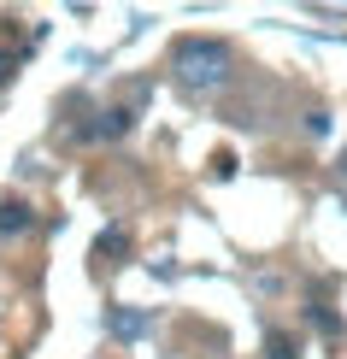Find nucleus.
Here are the masks:
<instances>
[{
    "mask_svg": "<svg viewBox=\"0 0 347 359\" xmlns=\"http://www.w3.org/2000/svg\"><path fill=\"white\" fill-rule=\"evenodd\" d=\"M177 77H183L189 88H224L230 83V48L224 41H183L177 48Z\"/></svg>",
    "mask_w": 347,
    "mask_h": 359,
    "instance_id": "f257e3e1",
    "label": "nucleus"
},
{
    "mask_svg": "<svg viewBox=\"0 0 347 359\" xmlns=\"http://www.w3.org/2000/svg\"><path fill=\"white\" fill-rule=\"evenodd\" d=\"M130 124H135V112H130V107H112V112H100V124H88L83 136H100V142H118V136H124Z\"/></svg>",
    "mask_w": 347,
    "mask_h": 359,
    "instance_id": "f03ea898",
    "label": "nucleus"
},
{
    "mask_svg": "<svg viewBox=\"0 0 347 359\" xmlns=\"http://www.w3.org/2000/svg\"><path fill=\"white\" fill-rule=\"evenodd\" d=\"M29 224H36V212H29L24 201H12V194H6V201H0V236H24Z\"/></svg>",
    "mask_w": 347,
    "mask_h": 359,
    "instance_id": "7ed1b4c3",
    "label": "nucleus"
},
{
    "mask_svg": "<svg viewBox=\"0 0 347 359\" xmlns=\"http://www.w3.org/2000/svg\"><path fill=\"white\" fill-rule=\"evenodd\" d=\"M107 324H112V336H142L147 330V312H130V306H107Z\"/></svg>",
    "mask_w": 347,
    "mask_h": 359,
    "instance_id": "20e7f679",
    "label": "nucleus"
},
{
    "mask_svg": "<svg viewBox=\"0 0 347 359\" xmlns=\"http://www.w3.org/2000/svg\"><path fill=\"white\" fill-rule=\"evenodd\" d=\"M294 353H300V348H294L289 330H271V336H265V359H294Z\"/></svg>",
    "mask_w": 347,
    "mask_h": 359,
    "instance_id": "39448f33",
    "label": "nucleus"
},
{
    "mask_svg": "<svg viewBox=\"0 0 347 359\" xmlns=\"http://www.w3.org/2000/svg\"><path fill=\"white\" fill-rule=\"evenodd\" d=\"M95 253H100V259H107V253H124V230H118V224H112V230H100L95 236Z\"/></svg>",
    "mask_w": 347,
    "mask_h": 359,
    "instance_id": "423d86ee",
    "label": "nucleus"
},
{
    "mask_svg": "<svg viewBox=\"0 0 347 359\" xmlns=\"http://www.w3.org/2000/svg\"><path fill=\"white\" fill-rule=\"evenodd\" d=\"M306 130L312 136H329V112H306Z\"/></svg>",
    "mask_w": 347,
    "mask_h": 359,
    "instance_id": "0eeeda50",
    "label": "nucleus"
},
{
    "mask_svg": "<svg viewBox=\"0 0 347 359\" xmlns=\"http://www.w3.org/2000/svg\"><path fill=\"white\" fill-rule=\"evenodd\" d=\"M6 83H12V59L0 53V88H6Z\"/></svg>",
    "mask_w": 347,
    "mask_h": 359,
    "instance_id": "6e6552de",
    "label": "nucleus"
}]
</instances>
